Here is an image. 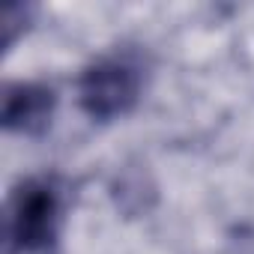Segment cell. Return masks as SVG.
Segmentation results:
<instances>
[{"label": "cell", "mask_w": 254, "mask_h": 254, "mask_svg": "<svg viewBox=\"0 0 254 254\" xmlns=\"http://www.w3.org/2000/svg\"><path fill=\"white\" fill-rule=\"evenodd\" d=\"M66 189L57 177H27L6 200V254H57Z\"/></svg>", "instance_id": "1"}, {"label": "cell", "mask_w": 254, "mask_h": 254, "mask_svg": "<svg viewBox=\"0 0 254 254\" xmlns=\"http://www.w3.org/2000/svg\"><path fill=\"white\" fill-rule=\"evenodd\" d=\"M144 93V66L135 54H105L78 78V105L96 123L132 114Z\"/></svg>", "instance_id": "2"}, {"label": "cell", "mask_w": 254, "mask_h": 254, "mask_svg": "<svg viewBox=\"0 0 254 254\" xmlns=\"http://www.w3.org/2000/svg\"><path fill=\"white\" fill-rule=\"evenodd\" d=\"M57 108V96L48 84L12 81L3 87V129L15 135H42Z\"/></svg>", "instance_id": "3"}, {"label": "cell", "mask_w": 254, "mask_h": 254, "mask_svg": "<svg viewBox=\"0 0 254 254\" xmlns=\"http://www.w3.org/2000/svg\"><path fill=\"white\" fill-rule=\"evenodd\" d=\"M33 18V6L30 3H3V12H0V30H3V51H9L18 39L21 30H27Z\"/></svg>", "instance_id": "4"}]
</instances>
